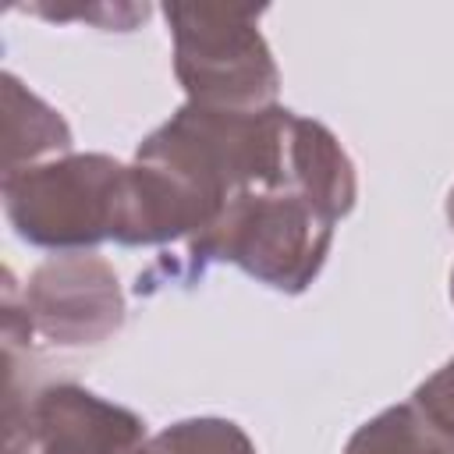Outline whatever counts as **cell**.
<instances>
[{
	"instance_id": "52a82bcc",
	"label": "cell",
	"mask_w": 454,
	"mask_h": 454,
	"mask_svg": "<svg viewBox=\"0 0 454 454\" xmlns=\"http://www.w3.org/2000/svg\"><path fill=\"white\" fill-rule=\"evenodd\" d=\"M71 145L64 117L28 92L14 74H4V177L32 167L35 156Z\"/></svg>"
},
{
	"instance_id": "8992f818",
	"label": "cell",
	"mask_w": 454,
	"mask_h": 454,
	"mask_svg": "<svg viewBox=\"0 0 454 454\" xmlns=\"http://www.w3.org/2000/svg\"><path fill=\"white\" fill-rule=\"evenodd\" d=\"M35 443L39 454H142L145 422L99 394L57 383L35 394Z\"/></svg>"
},
{
	"instance_id": "8fae6325",
	"label": "cell",
	"mask_w": 454,
	"mask_h": 454,
	"mask_svg": "<svg viewBox=\"0 0 454 454\" xmlns=\"http://www.w3.org/2000/svg\"><path fill=\"white\" fill-rule=\"evenodd\" d=\"M447 216H450V227H454V192L447 199ZM450 298H454V273H450Z\"/></svg>"
},
{
	"instance_id": "3957f363",
	"label": "cell",
	"mask_w": 454,
	"mask_h": 454,
	"mask_svg": "<svg viewBox=\"0 0 454 454\" xmlns=\"http://www.w3.org/2000/svg\"><path fill=\"white\" fill-rule=\"evenodd\" d=\"M266 7L167 4L174 35V74L188 103L216 110H266L277 99L280 71L259 32Z\"/></svg>"
},
{
	"instance_id": "277c9868",
	"label": "cell",
	"mask_w": 454,
	"mask_h": 454,
	"mask_svg": "<svg viewBox=\"0 0 454 454\" xmlns=\"http://www.w3.org/2000/svg\"><path fill=\"white\" fill-rule=\"evenodd\" d=\"M124 163L74 153L4 177V209L18 238L39 248L85 252L110 238Z\"/></svg>"
},
{
	"instance_id": "6da1fadb",
	"label": "cell",
	"mask_w": 454,
	"mask_h": 454,
	"mask_svg": "<svg viewBox=\"0 0 454 454\" xmlns=\"http://www.w3.org/2000/svg\"><path fill=\"white\" fill-rule=\"evenodd\" d=\"M301 121L305 117L277 103L266 110H216L184 103L167 124L142 138L135 160L174 174L216 220L223 206L245 192H305Z\"/></svg>"
},
{
	"instance_id": "7a4b0ae2",
	"label": "cell",
	"mask_w": 454,
	"mask_h": 454,
	"mask_svg": "<svg viewBox=\"0 0 454 454\" xmlns=\"http://www.w3.org/2000/svg\"><path fill=\"white\" fill-rule=\"evenodd\" d=\"M333 223L337 216L301 188L245 192L192 238L188 255L195 262H234L266 287L298 294L319 277L333 245Z\"/></svg>"
},
{
	"instance_id": "5b68a950",
	"label": "cell",
	"mask_w": 454,
	"mask_h": 454,
	"mask_svg": "<svg viewBox=\"0 0 454 454\" xmlns=\"http://www.w3.org/2000/svg\"><path fill=\"white\" fill-rule=\"evenodd\" d=\"M21 305L32 333L53 348H92L121 330L124 294L106 259L64 252L46 259L25 284Z\"/></svg>"
},
{
	"instance_id": "30bf717a",
	"label": "cell",
	"mask_w": 454,
	"mask_h": 454,
	"mask_svg": "<svg viewBox=\"0 0 454 454\" xmlns=\"http://www.w3.org/2000/svg\"><path fill=\"white\" fill-rule=\"evenodd\" d=\"M450 440H454V358L443 362L411 397Z\"/></svg>"
},
{
	"instance_id": "ba28073f",
	"label": "cell",
	"mask_w": 454,
	"mask_h": 454,
	"mask_svg": "<svg viewBox=\"0 0 454 454\" xmlns=\"http://www.w3.org/2000/svg\"><path fill=\"white\" fill-rule=\"evenodd\" d=\"M344 454H454V440L415 401H408L358 426Z\"/></svg>"
},
{
	"instance_id": "9c48e42d",
	"label": "cell",
	"mask_w": 454,
	"mask_h": 454,
	"mask_svg": "<svg viewBox=\"0 0 454 454\" xmlns=\"http://www.w3.org/2000/svg\"><path fill=\"white\" fill-rule=\"evenodd\" d=\"M142 454H255V443L231 419H184L145 440Z\"/></svg>"
}]
</instances>
